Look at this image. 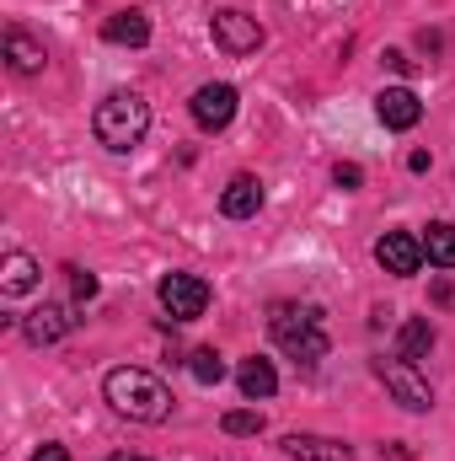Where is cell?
Returning <instances> with one entry per match:
<instances>
[{"instance_id":"obj_1","label":"cell","mask_w":455,"mask_h":461,"mask_svg":"<svg viewBox=\"0 0 455 461\" xmlns=\"http://www.w3.org/2000/svg\"><path fill=\"white\" fill-rule=\"evenodd\" d=\"M103 392H108V402H113L118 419H134V424H161V419H172V392H166V381L150 375V370H139V365L108 370Z\"/></svg>"},{"instance_id":"obj_2","label":"cell","mask_w":455,"mask_h":461,"mask_svg":"<svg viewBox=\"0 0 455 461\" xmlns=\"http://www.w3.org/2000/svg\"><path fill=\"white\" fill-rule=\"evenodd\" d=\"M268 333H273V344L284 348L290 359H300V365L327 359V333H322V312H317V306L273 301V306H268Z\"/></svg>"},{"instance_id":"obj_3","label":"cell","mask_w":455,"mask_h":461,"mask_svg":"<svg viewBox=\"0 0 455 461\" xmlns=\"http://www.w3.org/2000/svg\"><path fill=\"white\" fill-rule=\"evenodd\" d=\"M92 129H97V140L108 145V150H134L139 140H145V129H150V103L139 97V92H108L103 103H97V113H92Z\"/></svg>"},{"instance_id":"obj_4","label":"cell","mask_w":455,"mask_h":461,"mask_svg":"<svg viewBox=\"0 0 455 461\" xmlns=\"http://www.w3.org/2000/svg\"><path fill=\"white\" fill-rule=\"evenodd\" d=\"M156 295H161V306H166L172 322H199L210 312V285L199 274H166L156 285Z\"/></svg>"},{"instance_id":"obj_5","label":"cell","mask_w":455,"mask_h":461,"mask_svg":"<svg viewBox=\"0 0 455 461\" xmlns=\"http://www.w3.org/2000/svg\"><path fill=\"white\" fill-rule=\"evenodd\" d=\"M375 370H380L386 392H391L407 413H429V408H434V392H429V381L418 375V365H407V359H380Z\"/></svg>"},{"instance_id":"obj_6","label":"cell","mask_w":455,"mask_h":461,"mask_svg":"<svg viewBox=\"0 0 455 461\" xmlns=\"http://www.w3.org/2000/svg\"><path fill=\"white\" fill-rule=\"evenodd\" d=\"M210 32H215V43H220L226 54H236V59L263 49V22H257V16H246V11H215Z\"/></svg>"},{"instance_id":"obj_7","label":"cell","mask_w":455,"mask_h":461,"mask_svg":"<svg viewBox=\"0 0 455 461\" xmlns=\"http://www.w3.org/2000/svg\"><path fill=\"white\" fill-rule=\"evenodd\" d=\"M375 263H380L386 274H397V279L418 274V268H424V236H413V230H386V236L375 241Z\"/></svg>"},{"instance_id":"obj_8","label":"cell","mask_w":455,"mask_h":461,"mask_svg":"<svg viewBox=\"0 0 455 461\" xmlns=\"http://www.w3.org/2000/svg\"><path fill=\"white\" fill-rule=\"evenodd\" d=\"M188 113H193V123L199 129H226L230 118H236V86H226V81H210V86H199L193 92V103H188Z\"/></svg>"},{"instance_id":"obj_9","label":"cell","mask_w":455,"mask_h":461,"mask_svg":"<svg viewBox=\"0 0 455 461\" xmlns=\"http://www.w3.org/2000/svg\"><path fill=\"white\" fill-rule=\"evenodd\" d=\"M70 328H76V317H70V306H59V301H43V306L27 312V322H22L27 344H59Z\"/></svg>"},{"instance_id":"obj_10","label":"cell","mask_w":455,"mask_h":461,"mask_svg":"<svg viewBox=\"0 0 455 461\" xmlns=\"http://www.w3.org/2000/svg\"><path fill=\"white\" fill-rule=\"evenodd\" d=\"M375 113H380L386 129H413V123L424 118V103H418L413 86H386V92L375 97Z\"/></svg>"},{"instance_id":"obj_11","label":"cell","mask_w":455,"mask_h":461,"mask_svg":"<svg viewBox=\"0 0 455 461\" xmlns=\"http://www.w3.org/2000/svg\"><path fill=\"white\" fill-rule=\"evenodd\" d=\"M220 210H226L230 221H252V215L263 210V183H257L252 172H236L226 183V194H220Z\"/></svg>"},{"instance_id":"obj_12","label":"cell","mask_w":455,"mask_h":461,"mask_svg":"<svg viewBox=\"0 0 455 461\" xmlns=\"http://www.w3.org/2000/svg\"><path fill=\"white\" fill-rule=\"evenodd\" d=\"M284 456L290 461H359L343 440H327V435H290L284 440Z\"/></svg>"},{"instance_id":"obj_13","label":"cell","mask_w":455,"mask_h":461,"mask_svg":"<svg viewBox=\"0 0 455 461\" xmlns=\"http://www.w3.org/2000/svg\"><path fill=\"white\" fill-rule=\"evenodd\" d=\"M5 65H11L16 76H38V70L49 65V54H43L38 38H27L22 27H11V32H5Z\"/></svg>"},{"instance_id":"obj_14","label":"cell","mask_w":455,"mask_h":461,"mask_svg":"<svg viewBox=\"0 0 455 461\" xmlns=\"http://www.w3.org/2000/svg\"><path fill=\"white\" fill-rule=\"evenodd\" d=\"M236 386H241V397L246 402H268L273 392H279V375H273V365L268 359H241V370H236Z\"/></svg>"},{"instance_id":"obj_15","label":"cell","mask_w":455,"mask_h":461,"mask_svg":"<svg viewBox=\"0 0 455 461\" xmlns=\"http://www.w3.org/2000/svg\"><path fill=\"white\" fill-rule=\"evenodd\" d=\"M103 38L108 43H123V49H145L150 43V22H145V11H113L103 22Z\"/></svg>"},{"instance_id":"obj_16","label":"cell","mask_w":455,"mask_h":461,"mask_svg":"<svg viewBox=\"0 0 455 461\" xmlns=\"http://www.w3.org/2000/svg\"><path fill=\"white\" fill-rule=\"evenodd\" d=\"M0 290H5V295L38 290V263H32L27 252H5V263H0Z\"/></svg>"},{"instance_id":"obj_17","label":"cell","mask_w":455,"mask_h":461,"mask_svg":"<svg viewBox=\"0 0 455 461\" xmlns=\"http://www.w3.org/2000/svg\"><path fill=\"white\" fill-rule=\"evenodd\" d=\"M429 348H434V328H429V317L402 322V333H397V359L418 365V359H429Z\"/></svg>"},{"instance_id":"obj_18","label":"cell","mask_w":455,"mask_h":461,"mask_svg":"<svg viewBox=\"0 0 455 461\" xmlns=\"http://www.w3.org/2000/svg\"><path fill=\"white\" fill-rule=\"evenodd\" d=\"M424 258L440 263V268H455V226L451 221H434L429 236H424Z\"/></svg>"},{"instance_id":"obj_19","label":"cell","mask_w":455,"mask_h":461,"mask_svg":"<svg viewBox=\"0 0 455 461\" xmlns=\"http://www.w3.org/2000/svg\"><path fill=\"white\" fill-rule=\"evenodd\" d=\"M188 370H193L199 386H220V381H226V359H220L215 348H193V354H188Z\"/></svg>"},{"instance_id":"obj_20","label":"cell","mask_w":455,"mask_h":461,"mask_svg":"<svg viewBox=\"0 0 455 461\" xmlns=\"http://www.w3.org/2000/svg\"><path fill=\"white\" fill-rule=\"evenodd\" d=\"M226 435H263V413H252V408L226 413Z\"/></svg>"},{"instance_id":"obj_21","label":"cell","mask_w":455,"mask_h":461,"mask_svg":"<svg viewBox=\"0 0 455 461\" xmlns=\"http://www.w3.org/2000/svg\"><path fill=\"white\" fill-rule=\"evenodd\" d=\"M65 274H70V290H76L81 301H92V295H97V274H86V268H65Z\"/></svg>"},{"instance_id":"obj_22","label":"cell","mask_w":455,"mask_h":461,"mask_svg":"<svg viewBox=\"0 0 455 461\" xmlns=\"http://www.w3.org/2000/svg\"><path fill=\"white\" fill-rule=\"evenodd\" d=\"M333 177H338V188H359V183H364V172H359L353 161H338V172H333Z\"/></svg>"},{"instance_id":"obj_23","label":"cell","mask_w":455,"mask_h":461,"mask_svg":"<svg viewBox=\"0 0 455 461\" xmlns=\"http://www.w3.org/2000/svg\"><path fill=\"white\" fill-rule=\"evenodd\" d=\"M32 461H70V451H65V446H43Z\"/></svg>"},{"instance_id":"obj_24","label":"cell","mask_w":455,"mask_h":461,"mask_svg":"<svg viewBox=\"0 0 455 461\" xmlns=\"http://www.w3.org/2000/svg\"><path fill=\"white\" fill-rule=\"evenodd\" d=\"M386 65H391V70H402V76L413 70V65H407V54H397V49H386Z\"/></svg>"},{"instance_id":"obj_25","label":"cell","mask_w":455,"mask_h":461,"mask_svg":"<svg viewBox=\"0 0 455 461\" xmlns=\"http://www.w3.org/2000/svg\"><path fill=\"white\" fill-rule=\"evenodd\" d=\"M108 461H150V456H134V451H118V456H108Z\"/></svg>"}]
</instances>
